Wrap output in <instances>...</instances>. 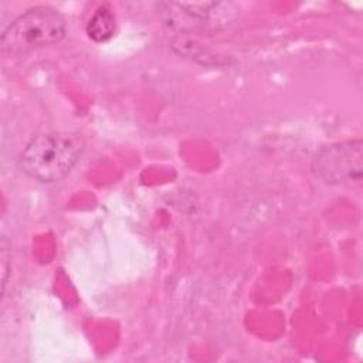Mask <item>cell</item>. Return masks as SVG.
<instances>
[{"mask_svg": "<svg viewBox=\"0 0 363 363\" xmlns=\"http://www.w3.org/2000/svg\"><path fill=\"white\" fill-rule=\"evenodd\" d=\"M84 143L71 132H48L31 139L20 157L21 169L43 183L62 180L81 157Z\"/></svg>", "mask_w": 363, "mask_h": 363, "instance_id": "obj_1", "label": "cell"}, {"mask_svg": "<svg viewBox=\"0 0 363 363\" xmlns=\"http://www.w3.org/2000/svg\"><path fill=\"white\" fill-rule=\"evenodd\" d=\"M9 259V252H7V248H6V240H3L1 242V261H3V289H4V285H6V275H7V261Z\"/></svg>", "mask_w": 363, "mask_h": 363, "instance_id": "obj_6", "label": "cell"}, {"mask_svg": "<svg viewBox=\"0 0 363 363\" xmlns=\"http://www.w3.org/2000/svg\"><path fill=\"white\" fill-rule=\"evenodd\" d=\"M223 3H162L163 18L167 26L179 30H197L211 24L213 14Z\"/></svg>", "mask_w": 363, "mask_h": 363, "instance_id": "obj_4", "label": "cell"}, {"mask_svg": "<svg viewBox=\"0 0 363 363\" xmlns=\"http://www.w3.org/2000/svg\"><path fill=\"white\" fill-rule=\"evenodd\" d=\"M85 30L88 37L95 43L108 41L116 30V20L112 10L106 4L99 6L88 20Z\"/></svg>", "mask_w": 363, "mask_h": 363, "instance_id": "obj_5", "label": "cell"}, {"mask_svg": "<svg viewBox=\"0 0 363 363\" xmlns=\"http://www.w3.org/2000/svg\"><path fill=\"white\" fill-rule=\"evenodd\" d=\"M65 33V20L57 10L34 7L17 17L4 30L0 45L4 54H21L55 44L64 38Z\"/></svg>", "mask_w": 363, "mask_h": 363, "instance_id": "obj_2", "label": "cell"}, {"mask_svg": "<svg viewBox=\"0 0 363 363\" xmlns=\"http://www.w3.org/2000/svg\"><path fill=\"white\" fill-rule=\"evenodd\" d=\"M362 140H347L322 147L313 157V173L328 183L360 182L363 174Z\"/></svg>", "mask_w": 363, "mask_h": 363, "instance_id": "obj_3", "label": "cell"}]
</instances>
